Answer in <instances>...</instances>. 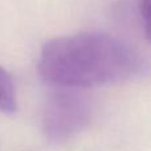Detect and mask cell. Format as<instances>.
<instances>
[{"label": "cell", "mask_w": 151, "mask_h": 151, "mask_svg": "<svg viewBox=\"0 0 151 151\" xmlns=\"http://www.w3.org/2000/svg\"><path fill=\"white\" fill-rule=\"evenodd\" d=\"M147 61L126 41L105 32H80L49 40L37 72L45 83L88 89L129 81L147 70Z\"/></svg>", "instance_id": "1"}, {"label": "cell", "mask_w": 151, "mask_h": 151, "mask_svg": "<svg viewBox=\"0 0 151 151\" xmlns=\"http://www.w3.org/2000/svg\"><path fill=\"white\" fill-rule=\"evenodd\" d=\"M91 105L77 91H56L47 99L42 111V131L52 143H64L89 123Z\"/></svg>", "instance_id": "2"}, {"label": "cell", "mask_w": 151, "mask_h": 151, "mask_svg": "<svg viewBox=\"0 0 151 151\" xmlns=\"http://www.w3.org/2000/svg\"><path fill=\"white\" fill-rule=\"evenodd\" d=\"M17 110L16 88L11 76L0 66V113L13 114Z\"/></svg>", "instance_id": "3"}, {"label": "cell", "mask_w": 151, "mask_h": 151, "mask_svg": "<svg viewBox=\"0 0 151 151\" xmlns=\"http://www.w3.org/2000/svg\"><path fill=\"white\" fill-rule=\"evenodd\" d=\"M139 15L146 37L151 41V0H141L139 3Z\"/></svg>", "instance_id": "4"}]
</instances>
